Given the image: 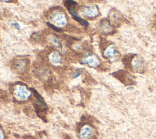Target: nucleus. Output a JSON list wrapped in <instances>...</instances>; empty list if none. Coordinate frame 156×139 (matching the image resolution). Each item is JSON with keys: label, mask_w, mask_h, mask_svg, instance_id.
<instances>
[{"label": "nucleus", "mask_w": 156, "mask_h": 139, "mask_svg": "<svg viewBox=\"0 0 156 139\" xmlns=\"http://www.w3.org/2000/svg\"><path fill=\"white\" fill-rule=\"evenodd\" d=\"M105 55L110 58H113L116 55V51L113 47H109L105 51Z\"/></svg>", "instance_id": "nucleus-3"}, {"label": "nucleus", "mask_w": 156, "mask_h": 139, "mask_svg": "<svg viewBox=\"0 0 156 139\" xmlns=\"http://www.w3.org/2000/svg\"><path fill=\"white\" fill-rule=\"evenodd\" d=\"M92 129L88 126H85L81 130L80 137L82 139H90L92 137Z\"/></svg>", "instance_id": "nucleus-1"}, {"label": "nucleus", "mask_w": 156, "mask_h": 139, "mask_svg": "<svg viewBox=\"0 0 156 139\" xmlns=\"http://www.w3.org/2000/svg\"><path fill=\"white\" fill-rule=\"evenodd\" d=\"M17 96L20 99H26L29 95V93L28 91H26V89H24L23 87H20L18 89L17 92Z\"/></svg>", "instance_id": "nucleus-2"}, {"label": "nucleus", "mask_w": 156, "mask_h": 139, "mask_svg": "<svg viewBox=\"0 0 156 139\" xmlns=\"http://www.w3.org/2000/svg\"><path fill=\"white\" fill-rule=\"evenodd\" d=\"M0 139H3V134L1 130H0Z\"/></svg>", "instance_id": "nucleus-7"}, {"label": "nucleus", "mask_w": 156, "mask_h": 139, "mask_svg": "<svg viewBox=\"0 0 156 139\" xmlns=\"http://www.w3.org/2000/svg\"><path fill=\"white\" fill-rule=\"evenodd\" d=\"M6 95L1 91H0V99H6Z\"/></svg>", "instance_id": "nucleus-5"}, {"label": "nucleus", "mask_w": 156, "mask_h": 139, "mask_svg": "<svg viewBox=\"0 0 156 139\" xmlns=\"http://www.w3.org/2000/svg\"><path fill=\"white\" fill-rule=\"evenodd\" d=\"M87 62L90 65H91V66H95V65L98 64L97 60L95 58H93V57H90V58H89L87 60Z\"/></svg>", "instance_id": "nucleus-4"}, {"label": "nucleus", "mask_w": 156, "mask_h": 139, "mask_svg": "<svg viewBox=\"0 0 156 139\" xmlns=\"http://www.w3.org/2000/svg\"><path fill=\"white\" fill-rule=\"evenodd\" d=\"M48 25L49 26H50L51 28H52L54 30H55V31H56L57 32H59V31H61V30L60 29H59L58 28H56V27H55L54 26H53V25H52V24H50V23H48Z\"/></svg>", "instance_id": "nucleus-6"}]
</instances>
